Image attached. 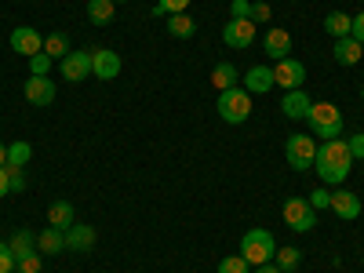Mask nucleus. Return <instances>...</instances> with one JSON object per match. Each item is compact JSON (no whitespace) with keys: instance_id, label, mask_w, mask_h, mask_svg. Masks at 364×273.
Returning a JSON list of instances; mask_svg holds the SVG:
<instances>
[{"instance_id":"e433bc0d","label":"nucleus","mask_w":364,"mask_h":273,"mask_svg":"<svg viewBox=\"0 0 364 273\" xmlns=\"http://www.w3.org/2000/svg\"><path fill=\"white\" fill-rule=\"evenodd\" d=\"M346 146H350V154H353V161H357V157H364V135H360V132H357V135H353V139H350Z\"/></svg>"},{"instance_id":"2f4dec72","label":"nucleus","mask_w":364,"mask_h":273,"mask_svg":"<svg viewBox=\"0 0 364 273\" xmlns=\"http://www.w3.org/2000/svg\"><path fill=\"white\" fill-rule=\"evenodd\" d=\"M15 266H18V259L11 255V248L0 240V273H15Z\"/></svg>"},{"instance_id":"c756f323","label":"nucleus","mask_w":364,"mask_h":273,"mask_svg":"<svg viewBox=\"0 0 364 273\" xmlns=\"http://www.w3.org/2000/svg\"><path fill=\"white\" fill-rule=\"evenodd\" d=\"M252 266H248V259L245 255H226L223 262H219V273H248Z\"/></svg>"},{"instance_id":"dca6fc26","label":"nucleus","mask_w":364,"mask_h":273,"mask_svg":"<svg viewBox=\"0 0 364 273\" xmlns=\"http://www.w3.org/2000/svg\"><path fill=\"white\" fill-rule=\"evenodd\" d=\"M240 87H245L248 95H262V91L273 87V70L269 66H252L245 77H240Z\"/></svg>"},{"instance_id":"4be33fe9","label":"nucleus","mask_w":364,"mask_h":273,"mask_svg":"<svg viewBox=\"0 0 364 273\" xmlns=\"http://www.w3.org/2000/svg\"><path fill=\"white\" fill-rule=\"evenodd\" d=\"M237 80H240V73H237V66H233V63H219L215 70H211V87H219V91L237 87Z\"/></svg>"},{"instance_id":"aec40b11","label":"nucleus","mask_w":364,"mask_h":273,"mask_svg":"<svg viewBox=\"0 0 364 273\" xmlns=\"http://www.w3.org/2000/svg\"><path fill=\"white\" fill-rule=\"evenodd\" d=\"M350 29H353V15H346V11H328V18H324V33L328 37H350Z\"/></svg>"},{"instance_id":"39448f33","label":"nucleus","mask_w":364,"mask_h":273,"mask_svg":"<svg viewBox=\"0 0 364 273\" xmlns=\"http://www.w3.org/2000/svg\"><path fill=\"white\" fill-rule=\"evenodd\" d=\"M314 157H317V139L314 135H291L284 142V161L291 171H314Z\"/></svg>"},{"instance_id":"a18cd8bd","label":"nucleus","mask_w":364,"mask_h":273,"mask_svg":"<svg viewBox=\"0 0 364 273\" xmlns=\"http://www.w3.org/2000/svg\"><path fill=\"white\" fill-rule=\"evenodd\" d=\"M15 273H18V269H15Z\"/></svg>"},{"instance_id":"1a4fd4ad","label":"nucleus","mask_w":364,"mask_h":273,"mask_svg":"<svg viewBox=\"0 0 364 273\" xmlns=\"http://www.w3.org/2000/svg\"><path fill=\"white\" fill-rule=\"evenodd\" d=\"M58 70H63V80L70 84H80L91 77V51H70L63 63H58Z\"/></svg>"},{"instance_id":"a211bd4d","label":"nucleus","mask_w":364,"mask_h":273,"mask_svg":"<svg viewBox=\"0 0 364 273\" xmlns=\"http://www.w3.org/2000/svg\"><path fill=\"white\" fill-rule=\"evenodd\" d=\"M66 248L70 252H91L95 248V226H70L66 230Z\"/></svg>"},{"instance_id":"6ab92c4d","label":"nucleus","mask_w":364,"mask_h":273,"mask_svg":"<svg viewBox=\"0 0 364 273\" xmlns=\"http://www.w3.org/2000/svg\"><path fill=\"white\" fill-rule=\"evenodd\" d=\"M37 248H41L44 255H58V252H66V230H55V226L41 230V233H37Z\"/></svg>"},{"instance_id":"393cba45","label":"nucleus","mask_w":364,"mask_h":273,"mask_svg":"<svg viewBox=\"0 0 364 273\" xmlns=\"http://www.w3.org/2000/svg\"><path fill=\"white\" fill-rule=\"evenodd\" d=\"M113 0H87V18L95 26H109L113 22Z\"/></svg>"},{"instance_id":"f704fd0d","label":"nucleus","mask_w":364,"mask_h":273,"mask_svg":"<svg viewBox=\"0 0 364 273\" xmlns=\"http://www.w3.org/2000/svg\"><path fill=\"white\" fill-rule=\"evenodd\" d=\"M230 15H233V18H252V4H248V0H233Z\"/></svg>"},{"instance_id":"79ce46f5","label":"nucleus","mask_w":364,"mask_h":273,"mask_svg":"<svg viewBox=\"0 0 364 273\" xmlns=\"http://www.w3.org/2000/svg\"><path fill=\"white\" fill-rule=\"evenodd\" d=\"M0 168H8V146L0 142Z\"/></svg>"},{"instance_id":"a19ab883","label":"nucleus","mask_w":364,"mask_h":273,"mask_svg":"<svg viewBox=\"0 0 364 273\" xmlns=\"http://www.w3.org/2000/svg\"><path fill=\"white\" fill-rule=\"evenodd\" d=\"M255 273H284L277 262H266V266H255Z\"/></svg>"},{"instance_id":"f8f14e48","label":"nucleus","mask_w":364,"mask_h":273,"mask_svg":"<svg viewBox=\"0 0 364 273\" xmlns=\"http://www.w3.org/2000/svg\"><path fill=\"white\" fill-rule=\"evenodd\" d=\"M310 106H314V99H310L302 87L284 91V99H281V113H284L288 120H306V117H310Z\"/></svg>"},{"instance_id":"9b49d317","label":"nucleus","mask_w":364,"mask_h":273,"mask_svg":"<svg viewBox=\"0 0 364 273\" xmlns=\"http://www.w3.org/2000/svg\"><path fill=\"white\" fill-rule=\"evenodd\" d=\"M11 48L18 55H26V58H33L37 51H44V37L33 26H18V29H11Z\"/></svg>"},{"instance_id":"f3484780","label":"nucleus","mask_w":364,"mask_h":273,"mask_svg":"<svg viewBox=\"0 0 364 273\" xmlns=\"http://www.w3.org/2000/svg\"><path fill=\"white\" fill-rule=\"evenodd\" d=\"M331 55H336L339 66H357L360 55H364V44L353 41V37H339V41H336V51H331Z\"/></svg>"},{"instance_id":"5701e85b","label":"nucleus","mask_w":364,"mask_h":273,"mask_svg":"<svg viewBox=\"0 0 364 273\" xmlns=\"http://www.w3.org/2000/svg\"><path fill=\"white\" fill-rule=\"evenodd\" d=\"M168 33L171 37H178V41H190L193 33H197V22L182 11V15H168Z\"/></svg>"},{"instance_id":"bb28decb","label":"nucleus","mask_w":364,"mask_h":273,"mask_svg":"<svg viewBox=\"0 0 364 273\" xmlns=\"http://www.w3.org/2000/svg\"><path fill=\"white\" fill-rule=\"evenodd\" d=\"M29 157H33L29 142H11V146H8V168H26Z\"/></svg>"},{"instance_id":"0eeeda50","label":"nucleus","mask_w":364,"mask_h":273,"mask_svg":"<svg viewBox=\"0 0 364 273\" xmlns=\"http://www.w3.org/2000/svg\"><path fill=\"white\" fill-rule=\"evenodd\" d=\"M223 44L233 48V51H245L255 44V22L252 18H230L223 26Z\"/></svg>"},{"instance_id":"7c9ffc66","label":"nucleus","mask_w":364,"mask_h":273,"mask_svg":"<svg viewBox=\"0 0 364 273\" xmlns=\"http://www.w3.org/2000/svg\"><path fill=\"white\" fill-rule=\"evenodd\" d=\"M186 8H190V0H157L154 15H182Z\"/></svg>"},{"instance_id":"72a5a7b5","label":"nucleus","mask_w":364,"mask_h":273,"mask_svg":"<svg viewBox=\"0 0 364 273\" xmlns=\"http://www.w3.org/2000/svg\"><path fill=\"white\" fill-rule=\"evenodd\" d=\"M306 200H310V208L317 211V208H328V204H331V193H328V186H321V190H314Z\"/></svg>"},{"instance_id":"2eb2a0df","label":"nucleus","mask_w":364,"mask_h":273,"mask_svg":"<svg viewBox=\"0 0 364 273\" xmlns=\"http://www.w3.org/2000/svg\"><path fill=\"white\" fill-rule=\"evenodd\" d=\"M331 211H336V215L339 219H357L360 215V197L357 193H350V190H336V193H331V204H328Z\"/></svg>"},{"instance_id":"ddd939ff","label":"nucleus","mask_w":364,"mask_h":273,"mask_svg":"<svg viewBox=\"0 0 364 273\" xmlns=\"http://www.w3.org/2000/svg\"><path fill=\"white\" fill-rule=\"evenodd\" d=\"M22 95H26V102H33V106H51V102H55V80H48V77H29L26 87H22Z\"/></svg>"},{"instance_id":"58836bf2","label":"nucleus","mask_w":364,"mask_h":273,"mask_svg":"<svg viewBox=\"0 0 364 273\" xmlns=\"http://www.w3.org/2000/svg\"><path fill=\"white\" fill-rule=\"evenodd\" d=\"M269 18V4H252V22L259 26V22H266Z\"/></svg>"},{"instance_id":"ea45409f","label":"nucleus","mask_w":364,"mask_h":273,"mask_svg":"<svg viewBox=\"0 0 364 273\" xmlns=\"http://www.w3.org/2000/svg\"><path fill=\"white\" fill-rule=\"evenodd\" d=\"M8 190H11L8 186V168H0V197H8Z\"/></svg>"},{"instance_id":"c85d7f7f","label":"nucleus","mask_w":364,"mask_h":273,"mask_svg":"<svg viewBox=\"0 0 364 273\" xmlns=\"http://www.w3.org/2000/svg\"><path fill=\"white\" fill-rule=\"evenodd\" d=\"M51 63H55V58H51V55H44V51H37L33 58H29V77H48V70H51Z\"/></svg>"},{"instance_id":"cd10ccee","label":"nucleus","mask_w":364,"mask_h":273,"mask_svg":"<svg viewBox=\"0 0 364 273\" xmlns=\"http://www.w3.org/2000/svg\"><path fill=\"white\" fill-rule=\"evenodd\" d=\"M273 262H277L284 273H291V269H299V262H302V252H299V248H277Z\"/></svg>"},{"instance_id":"423d86ee","label":"nucleus","mask_w":364,"mask_h":273,"mask_svg":"<svg viewBox=\"0 0 364 273\" xmlns=\"http://www.w3.org/2000/svg\"><path fill=\"white\" fill-rule=\"evenodd\" d=\"M281 215H284L288 230H295V233H310L317 226V215H314V208H310L306 197H288L284 208H281Z\"/></svg>"},{"instance_id":"7ed1b4c3","label":"nucleus","mask_w":364,"mask_h":273,"mask_svg":"<svg viewBox=\"0 0 364 273\" xmlns=\"http://www.w3.org/2000/svg\"><path fill=\"white\" fill-rule=\"evenodd\" d=\"M240 255L248 259V266H266V262H273V255H277V240H273L269 230L252 226L245 233V240H240Z\"/></svg>"},{"instance_id":"b1692460","label":"nucleus","mask_w":364,"mask_h":273,"mask_svg":"<svg viewBox=\"0 0 364 273\" xmlns=\"http://www.w3.org/2000/svg\"><path fill=\"white\" fill-rule=\"evenodd\" d=\"M8 248H11L15 259H26V255L37 252V240H33V233H29V230H18V233L8 240Z\"/></svg>"},{"instance_id":"a878e982","label":"nucleus","mask_w":364,"mask_h":273,"mask_svg":"<svg viewBox=\"0 0 364 273\" xmlns=\"http://www.w3.org/2000/svg\"><path fill=\"white\" fill-rule=\"evenodd\" d=\"M44 55H51V58H58V63H63V58L70 55V37H66V33H48V37H44Z\"/></svg>"},{"instance_id":"473e14b6","label":"nucleus","mask_w":364,"mask_h":273,"mask_svg":"<svg viewBox=\"0 0 364 273\" xmlns=\"http://www.w3.org/2000/svg\"><path fill=\"white\" fill-rule=\"evenodd\" d=\"M18 273H41V255L33 252V255H26V259H18V266H15Z\"/></svg>"},{"instance_id":"9d476101","label":"nucleus","mask_w":364,"mask_h":273,"mask_svg":"<svg viewBox=\"0 0 364 273\" xmlns=\"http://www.w3.org/2000/svg\"><path fill=\"white\" fill-rule=\"evenodd\" d=\"M91 73H95V80H113L120 73V55L109 48H95L91 51Z\"/></svg>"},{"instance_id":"c03bdc74","label":"nucleus","mask_w":364,"mask_h":273,"mask_svg":"<svg viewBox=\"0 0 364 273\" xmlns=\"http://www.w3.org/2000/svg\"><path fill=\"white\" fill-rule=\"evenodd\" d=\"M360 99H364V91H360Z\"/></svg>"},{"instance_id":"6e6552de","label":"nucleus","mask_w":364,"mask_h":273,"mask_svg":"<svg viewBox=\"0 0 364 273\" xmlns=\"http://www.w3.org/2000/svg\"><path fill=\"white\" fill-rule=\"evenodd\" d=\"M302 80H306V66L299 63V58H281L277 66H273V84L277 87H284V91H295V87H302Z\"/></svg>"},{"instance_id":"412c9836","label":"nucleus","mask_w":364,"mask_h":273,"mask_svg":"<svg viewBox=\"0 0 364 273\" xmlns=\"http://www.w3.org/2000/svg\"><path fill=\"white\" fill-rule=\"evenodd\" d=\"M48 226L70 230V226H73V204H70V200H55V204L48 208Z\"/></svg>"},{"instance_id":"4468645a","label":"nucleus","mask_w":364,"mask_h":273,"mask_svg":"<svg viewBox=\"0 0 364 273\" xmlns=\"http://www.w3.org/2000/svg\"><path fill=\"white\" fill-rule=\"evenodd\" d=\"M262 48H266V55L273 58V63H281V58L291 55V33L288 29H269V33L262 37Z\"/></svg>"},{"instance_id":"f03ea898","label":"nucleus","mask_w":364,"mask_h":273,"mask_svg":"<svg viewBox=\"0 0 364 273\" xmlns=\"http://www.w3.org/2000/svg\"><path fill=\"white\" fill-rule=\"evenodd\" d=\"M306 124H310V135L314 139H324V142L328 139H339L343 135V113H339V106H331V102H314Z\"/></svg>"},{"instance_id":"c9c22d12","label":"nucleus","mask_w":364,"mask_h":273,"mask_svg":"<svg viewBox=\"0 0 364 273\" xmlns=\"http://www.w3.org/2000/svg\"><path fill=\"white\" fill-rule=\"evenodd\" d=\"M8 186L18 193V190H26V178H22V168H8Z\"/></svg>"},{"instance_id":"37998d69","label":"nucleus","mask_w":364,"mask_h":273,"mask_svg":"<svg viewBox=\"0 0 364 273\" xmlns=\"http://www.w3.org/2000/svg\"><path fill=\"white\" fill-rule=\"evenodd\" d=\"M113 4H132V0H113Z\"/></svg>"},{"instance_id":"f257e3e1","label":"nucleus","mask_w":364,"mask_h":273,"mask_svg":"<svg viewBox=\"0 0 364 273\" xmlns=\"http://www.w3.org/2000/svg\"><path fill=\"white\" fill-rule=\"evenodd\" d=\"M350 168H353V154H350V146L343 139H328L324 146H317L314 171L321 175L324 186H339V182H346Z\"/></svg>"},{"instance_id":"20e7f679","label":"nucleus","mask_w":364,"mask_h":273,"mask_svg":"<svg viewBox=\"0 0 364 273\" xmlns=\"http://www.w3.org/2000/svg\"><path fill=\"white\" fill-rule=\"evenodd\" d=\"M219 117L226 124H245L252 117V95L240 84L230 87V91H219Z\"/></svg>"},{"instance_id":"4c0bfd02","label":"nucleus","mask_w":364,"mask_h":273,"mask_svg":"<svg viewBox=\"0 0 364 273\" xmlns=\"http://www.w3.org/2000/svg\"><path fill=\"white\" fill-rule=\"evenodd\" d=\"M350 37L364 44V11H360V15H353V29H350Z\"/></svg>"}]
</instances>
